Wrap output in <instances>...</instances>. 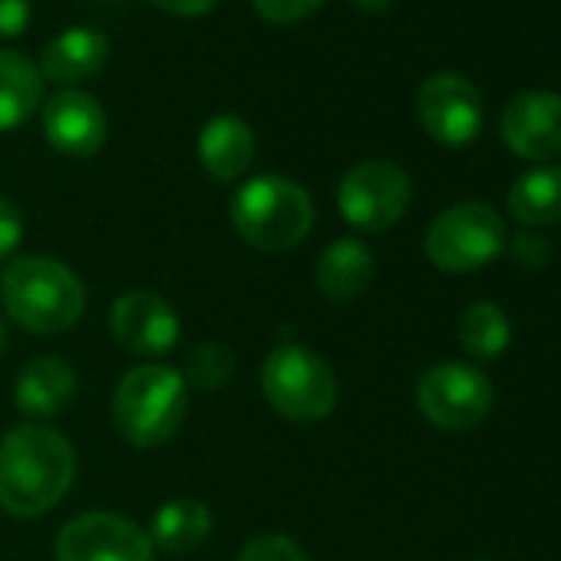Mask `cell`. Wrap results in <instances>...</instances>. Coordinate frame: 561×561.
Here are the masks:
<instances>
[{
    "mask_svg": "<svg viewBox=\"0 0 561 561\" xmlns=\"http://www.w3.org/2000/svg\"><path fill=\"white\" fill-rule=\"evenodd\" d=\"M77 449L44 423H21L0 439V508L14 518L47 515L73 485Z\"/></svg>",
    "mask_w": 561,
    "mask_h": 561,
    "instance_id": "cell-1",
    "label": "cell"
},
{
    "mask_svg": "<svg viewBox=\"0 0 561 561\" xmlns=\"http://www.w3.org/2000/svg\"><path fill=\"white\" fill-rule=\"evenodd\" d=\"M4 308L11 321L37 337H54L70 331L87 311L83 280L57 257L27 254L8 264L4 280Z\"/></svg>",
    "mask_w": 561,
    "mask_h": 561,
    "instance_id": "cell-2",
    "label": "cell"
},
{
    "mask_svg": "<svg viewBox=\"0 0 561 561\" xmlns=\"http://www.w3.org/2000/svg\"><path fill=\"white\" fill-rule=\"evenodd\" d=\"M188 416V387L175 367L142 364L126 370L113 397V423L119 436L139 449L169 443Z\"/></svg>",
    "mask_w": 561,
    "mask_h": 561,
    "instance_id": "cell-3",
    "label": "cell"
},
{
    "mask_svg": "<svg viewBox=\"0 0 561 561\" xmlns=\"http://www.w3.org/2000/svg\"><path fill=\"white\" fill-rule=\"evenodd\" d=\"M231 225L257 251H288L311 234L314 202L285 175H257L234 192Z\"/></svg>",
    "mask_w": 561,
    "mask_h": 561,
    "instance_id": "cell-4",
    "label": "cell"
},
{
    "mask_svg": "<svg viewBox=\"0 0 561 561\" xmlns=\"http://www.w3.org/2000/svg\"><path fill=\"white\" fill-rule=\"evenodd\" d=\"M264 400L291 423H321L337 407V377L331 364L305 344H280L261 364Z\"/></svg>",
    "mask_w": 561,
    "mask_h": 561,
    "instance_id": "cell-5",
    "label": "cell"
},
{
    "mask_svg": "<svg viewBox=\"0 0 561 561\" xmlns=\"http://www.w3.org/2000/svg\"><path fill=\"white\" fill-rule=\"evenodd\" d=\"M505 248V221L485 202H459L433 218L426 231V257L449 274L485 267Z\"/></svg>",
    "mask_w": 561,
    "mask_h": 561,
    "instance_id": "cell-6",
    "label": "cell"
},
{
    "mask_svg": "<svg viewBox=\"0 0 561 561\" xmlns=\"http://www.w3.org/2000/svg\"><path fill=\"white\" fill-rule=\"evenodd\" d=\"M416 403L433 426L462 433V430L479 426L489 416V410L495 403V387L476 367L436 364L420 377Z\"/></svg>",
    "mask_w": 561,
    "mask_h": 561,
    "instance_id": "cell-7",
    "label": "cell"
},
{
    "mask_svg": "<svg viewBox=\"0 0 561 561\" xmlns=\"http://www.w3.org/2000/svg\"><path fill=\"white\" fill-rule=\"evenodd\" d=\"M410 205V175L383 159L357 162L337 188L341 215L360 231H387Z\"/></svg>",
    "mask_w": 561,
    "mask_h": 561,
    "instance_id": "cell-8",
    "label": "cell"
},
{
    "mask_svg": "<svg viewBox=\"0 0 561 561\" xmlns=\"http://www.w3.org/2000/svg\"><path fill=\"white\" fill-rule=\"evenodd\" d=\"M54 554L57 561H152L156 545L116 512H83L60 528Z\"/></svg>",
    "mask_w": 561,
    "mask_h": 561,
    "instance_id": "cell-9",
    "label": "cell"
},
{
    "mask_svg": "<svg viewBox=\"0 0 561 561\" xmlns=\"http://www.w3.org/2000/svg\"><path fill=\"white\" fill-rule=\"evenodd\" d=\"M416 116L439 146H469L485 119L482 93L459 73H436L416 93Z\"/></svg>",
    "mask_w": 561,
    "mask_h": 561,
    "instance_id": "cell-10",
    "label": "cell"
},
{
    "mask_svg": "<svg viewBox=\"0 0 561 561\" xmlns=\"http://www.w3.org/2000/svg\"><path fill=\"white\" fill-rule=\"evenodd\" d=\"M110 334L123 351L136 357H162L179 344L182 328L165 298L139 288V291H123L113 301Z\"/></svg>",
    "mask_w": 561,
    "mask_h": 561,
    "instance_id": "cell-11",
    "label": "cell"
},
{
    "mask_svg": "<svg viewBox=\"0 0 561 561\" xmlns=\"http://www.w3.org/2000/svg\"><path fill=\"white\" fill-rule=\"evenodd\" d=\"M505 146L531 162L561 156V96L551 90H525L502 110Z\"/></svg>",
    "mask_w": 561,
    "mask_h": 561,
    "instance_id": "cell-12",
    "label": "cell"
},
{
    "mask_svg": "<svg viewBox=\"0 0 561 561\" xmlns=\"http://www.w3.org/2000/svg\"><path fill=\"white\" fill-rule=\"evenodd\" d=\"M106 133L110 123L100 100L83 90H60L44 106V136L70 159L96 156L106 142Z\"/></svg>",
    "mask_w": 561,
    "mask_h": 561,
    "instance_id": "cell-13",
    "label": "cell"
},
{
    "mask_svg": "<svg viewBox=\"0 0 561 561\" xmlns=\"http://www.w3.org/2000/svg\"><path fill=\"white\" fill-rule=\"evenodd\" d=\"M77 397V374L60 357H37L31 360L14 387L18 410L34 420H47L64 413Z\"/></svg>",
    "mask_w": 561,
    "mask_h": 561,
    "instance_id": "cell-14",
    "label": "cell"
},
{
    "mask_svg": "<svg viewBox=\"0 0 561 561\" xmlns=\"http://www.w3.org/2000/svg\"><path fill=\"white\" fill-rule=\"evenodd\" d=\"M198 159L218 182H234L254 159V133L241 116H211L198 133Z\"/></svg>",
    "mask_w": 561,
    "mask_h": 561,
    "instance_id": "cell-15",
    "label": "cell"
},
{
    "mask_svg": "<svg viewBox=\"0 0 561 561\" xmlns=\"http://www.w3.org/2000/svg\"><path fill=\"white\" fill-rule=\"evenodd\" d=\"M314 280L328 301H354L374 280V251L360 238H337L318 257Z\"/></svg>",
    "mask_w": 561,
    "mask_h": 561,
    "instance_id": "cell-16",
    "label": "cell"
},
{
    "mask_svg": "<svg viewBox=\"0 0 561 561\" xmlns=\"http://www.w3.org/2000/svg\"><path fill=\"white\" fill-rule=\"evenodd\" d=\"M110 60V37L93 27H70L44 50V73L54 83H83Z\"/></svg>",
    "mask_w": 561,
    "mask_h": 561,
    "instance_id": "cell-17",
    "label": "cell"
},
{
    "mask_svg": "<svg viewBox=\"0 0 561 561\" xmlns=\"http://www.w3.org/2000/svg\"><path fill=\"white\" fill-rule=\"evenodd\" d=\"M44 100V77L37 73V67L0 47V133H11L18 126H24Z\"/></svg>",
    "mask_w": 561,
    "mask_h": 561,
    "instance_id": "cell-18",
    "label": "cell"
},
{
    "mask_svg": "<svg viewBox=\"0 0 561 561\" xmlns=\"http://www.w3.org/2000/svg\"><path fill=\"white\" fill-rule=\"evenodd\" d=\"M211 535V512L198 499H172L152 518V545L169 554H185Z\"/></svg>",
    "mask_w": 561,
    "mask_h": 561,
    "instance_id": "cell-19",
    "label": "cell"
},
{
    "mask_svg": "<svg viewBox=\"0 0 561 561\" xmlns=\"http://www.w3.org/2000/svg\"><path fill=\"white\" fill-rule=\"evenodd\" d=\"M508 211L515 221L531 228L561 221V169L541 165L518 175L508 192Z\"/></svg>",
    "mask_w": 561,
    "mask_h": 561,
    "instance_id": "cell-20",
    "label": "cell"
},
{
    "mask_svg": "<svg viewBox=\"0 0 561 561\" xmlns=\"http://www.w3.org/2000/svg\"><path fill=\"white\" fill-rule=\"evenodd\" d=\"M508 341H512L508 318L502 314V308H495L489 301H479V305L466 308V314L459 318V344L479 360L502 357Z\"/></svg>",
    "mask_w": 561,
    "mask_h": 561,
    "instance_id": "cell-21",
    "label": "cell"
},
{
    "mask_svg": "<svg viewBox=\"0 0 561 561\" xmlns=\"http://www.w3.org/2000/svg\"><path fill=\"white\" fill-rule=\"evenodd\" d=\"M231 374H234L231 347L221 344V341H205L188 354L182 380H185V387H195V390L208 393V390H221L231 380Z\"/></svg>",
    "mask_w": 561,
    "mask_h": 561,
    "instance_id": "cell-22",
    "label": "cell"
},
{
    "mask_svg": "<svg viewBox=\"0 0 561 561\" xmlns=\"http://www.w3.org/2000/svg\"><path fill=\"white\" fill-rule=\"evenodd\" d=\"M238 561H308V558H305V551H301V545L295 538L271 531V535L251 538L241 548Z\"/></svg>",
    "mask_w": 561,
    "mask_h": 561,
    "instance_id": "cell-23",
    "label": "cell"
},
{
    "mask_svg": "<svg viewBox=\"0 0 561 561\" xmlns=\"http://www.w3.org/2000/svg\"><path fill=\"white\" fill-rule=\"evenodd\" d=\"M324 0H254V11L271 24H298L308 21Z\"/></svg>",
    "mask_w": 561,
    "mask_h": 561,
    "instance_id": "cell-24",
    "label": "cell"
},
{
    "mask_svg": "<svg viewBox=\"0 0 561 561\" xmlns=\"http://www.w3.org/2000/svg\"><path fill=\"white\" fill-rule=\"evenodd\" d=\"M24 231H27L24 211H21V208H18L11 198L0 195V261L11 257V254L21 248V241H24Z\"/></svg>",
    "mask_w": 561,
    "mask_h": 561,
    "instance_id": "cell-25",
    "label": "cell"
},
{
    "mask_svg": "<svg viewBox=\"0 0 561 561\" xmlns=\"http://www.w3.org/2000/svg\"><path fill=\"white\" fill-rule=\"evenodd\" d=\"M31 24V0H0V41L24 34Z\"/></svg>",
    "mask_w": 561,
    "mask_h": 561,
    "instance_id": "cell-26",
    "label": "cell"
},
{
    "mask_svg": "<svg viewBox=\"0 0 561 561\" xmlns=\"http://www.w3.org/2000/svg\"><path fill=\"white\" fill-rule=\"evenodd\" d=\"M152 4L175 18H202L205 11H211L218 4V0H152Z\"/></svg>",
    "mask_w": 561,
    "mask_h": 561,
    "instance_id": "cell-27",
    "label": "cell"
},
{
    "mask_svg": "<svg viewBox=\"0 0 561 561\" xmlns=\"http://www.w3.org/2000/svg\"><path fill=\"white\" fill-rule=\"evenodd\" d=\"M354 4H357L360 11H370V14H383V11L393 8V0H354Z\"/></svg>",
    "mask_w": 561,
    "mask_h": 561,
    "instance_id": "cell-28",
    "label": "cell"
},
{
    "mask_svg": "<svg viewBox=\"0 0 561 561\" xmlns=\"http://www.w3.org/2000/svg\"><path fill=\"white\" fill-rule=\"evenodd\" d=\"M4 347H8V328H4V321H0V354H4Z\"/></svg>",
    "mask_w": 561,
    "mask_h": 561,
    "instance_id": "cell-29",
    "label": "cell"
},
{
    "mask_svg": "<svg viewBox=\"0 0 561 561\" xmlns=\"http://www.w3.org/2000/svg\"><path fill=\"white\" fill-rule=\"evenodd\" d=\"M476 561H489V558H476Z\"/></svg>",
    "mask_w": 561,
    "mask_h": 561,
    "instance_id": "cell-30",
    "label": "cell"
}]
</instances>
